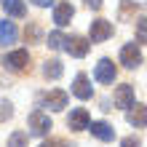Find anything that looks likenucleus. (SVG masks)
I'll list each match as a JSON object with an SVG mask.
<instances>
[{"label": "nucleus", "instance_id": "nucleus-1", "mask_svg": "<svg viewBox=\"0 0 147 147\" xmlns=\"http://www.w3.org/2000/svg\"><path fill=\"white\" fill-rule=\"evenodd\" d=\"M51 128H54V126H51V118L46 115V112L35 110V112L30 115V131L35 134V136H46Z\"/></svg>", "mask_w": 147, "mask_h": 147}, {"label": "nucleus", "instance_id": "nucleus-2", "mask_svg": "<svg viewBox=\"0 0 147 147\" xmlns=\"http://www.w3.org/2000/svg\"><path fill=\"white\" fill-rule=\"evenodd\" d=\"M120 64L128 67V70L139 67V64H142V51H139V46H134V43H126V46L120 48Z\"/></svg>", "mask_w": 147, "mask_h": 147}, {"label": "nucleus", "instance_id": "nucleus-3", "mask_svg": "<svg viewBox=\"0 0 147 147\" xmlns=\"http://www.w3.org/2000/svg\"><path fill=\"white\" fill-rule=\"evenodd\" d=\"M112 35V24L107 19H96L91 22V35H88V43H102Z\"/></svg>", "mask_w": 147, "mask_h": 147}, {"label": "nucleus", "instance_id": "nucleus-4", "mask_svg": "<svg viewBox=\"0 0 147 147\" xmlns=\"http://www.w3.org/2000/svg\"><path fill=\"white\" fill-rule=\"evenodd\" d=\"M88 48H91V43L86 40V38H78V35L64 38V51H67V54H72V56H78V59L88 54Z\"/></svg>", "mask_w": 147, "mask_h": 147}, {"label": "nucleus", "instance_id": "nucleus-5", "mask_svg": "<svg viewBox=\"0 0 147 147\" xmlns=\"http://www.w3.org/2000/svg\"><path fill=\"white\" fill-rule=\"evenodd\" d=\"M27 64H30V54H27L24 48H19V51H11V54L5 56V67H8V70H13V72L27 70Z\"/></svg>", "mask_w": 147, "mask_h": 147}, {"label": "nucleus", "instance_id": "nucleus-6", "mask_svg": "<svg viewBox=\"0 0 147 147\" xmlns=\"http://www.w3.org/2000/svg\"><path fill=\"white\" fill-rule=\"evenodd\" d=\"M115 75H118L115 64H112L110 59H99L96 70H94V78H96L99 83H112V80H115Z\"/></svg>", "mask_w": 147, "mask_h": 147}, {"label": "nucleus", "instance_id": "nucleus-7", "mask_svg": "<svg viewBox=\"0 0 147 147\" xmlns=\"http://www.w3.org/2000/svg\"><path fill=\"white\" fill-rule=\"evenodd\" d=\"M88 123H91V118H88V112H86L83 107H75L70 112V118H67V126H70L72 131H86Z\"/></svg>", "mask_w": 147, "mask_h": 147}, {"label": "nucleus", "instance_id": "nucleus-8", "mask_svg": "<svg viewBox=\"0 0 147 147\" xmlns=\"http://www.w3.org/2000/svg\"><path fill=\"white\" fill-rule=\"evenodd\" d=\"M72 94H75L78 99H91L94 88H91V83H88V75H86V72H78V75H75V83H72Z\"/></svg>", "mask_w": 147, "mask_h": 147}, {"label": "nucleus", "instance_id": "nucleus-9", "mask_svg": "<svg viewBox=\"0 0 147 147\" xmlns=\"http://www.w3.org/2000/svg\"><path fill=\"white\" fill-rule=\"evenodd\" d=\"M126 120H128L134 128H144V126H147V107H144V105H131V107H128Z\"/></svg>", "mask_w": 147, "mask_h": 147}, {"label": "nucleus", "instance_id": "nucleus-10", "mask_svg": "<svg viewBox=\"0 0 147 147\" xmlns=\"http://www.w3.org/2000/svg\"><path fill=\"white\" fill-rule=\"evenodd\" d=\"M115 105L123 107V110H128V107L134 105V86L131 83H123V86L115 88Z\"/></svg>", "mask_w": 147, "mask_h": 147}, {"label": "nucleus", "instance_id": "nucleus-11", "mask_svg": "<svg viewBox=\"0 0 147 147\" xmlns=\"http://www.w3.org/2000/svg\"><path fill=\"white\" fill-rule=\"evenodd\" d=\"M72 16H75V8L70 3H59L54 8V24H56V27H67Z\"/></svg>", "mask_w": 147, "mask_h": 147}, {"label": "nucleus", "instance_id": "nucleus-12", "mask_svg": "<svg viewBox=\"0 0 147 147\" xmlns=\"http://www.w3.org/2000/svg\"><path fill=\"white\" fill-rule=\"evenodd\" d=\"M67 99H70V96H67V94L64 91H48L46 94V96H43V105H46L48 110H64L67 107Z\"/></svg>", "mask_w": 147, "mask_h": 147}, {"label": "nucleus", "instance_id": "nucleus-13", "mask_svg": "<svg viewBox=\"0 0 147 147\" xmlns=\"http://www.w3.org/2000/svg\"><path fill=\"white\" fill-rule=\"evenodd\" d=\"M88 131L96 136V139H102V142H112L115 139V128L107 126V123H102V120L99 123H88Z\"/></svg>", "mask_w": 147, "mask_h": 147}, {"label": "nucleus", "instance_id": "nucleus-14", "mask_svg": "<svg viewBox=\"0 0 147 147\" xmlns=\"http://www.w3.org/2000/svg\"><path fill=\"white\" fill-rule=\"evenodd\" d=\"M19 38V30H16L13 22H0V46H8V43H16Z\"/></svg>", "mask_w": 147, "mask_h": 147}, {"label": "nucleus", "instance_id": "nucleus-15", "mask_svg": "<svg viewBox=\"0 0 147 147\" xmlns=\"http://www.w3.org/2000/svg\"><path fill=\"white\" fill-rule=\"evenodd\" d=\"M3 8L8 16H13V19H22V16H27V5L22 3V0H3Z\"/></svg>", "mask_w": 147, "mask_h": 147}, {"label": "nucleus", "instance_id": "nucleus-16", "mask_svg": "<svg viewBox=\"0 0 147 147\" xmlns=\"http://www.w3.org/2000/svg\"><path fill=\"white\" fill-rule=\"evenodd\" d=\"M43 75L51 78V80L62 78V62H59V59H51V62H46V67H43Z\"/></svg>", "mask_w": 147, "mask_h": 147}, {"label": "nucleus", "instance_id": "nucleus-17", "mask_svg": "<svg viewBox=\"0 0 147 147\" xmlns=\"http://www.w3.org/2000/svg\"><path fill=\"white\" fill-rule=\"evenodd\" d=\"M8 147H27V134H24V131L11 134V139H8Z\"/></svg>", "mask_w": 147, "mask_h": 147}, {"label": "nucleus", "instance_id": "nucleus-18", "mask_svg": "<svg viewBox=\"0 0 147 147\" xmlns=\"http://www.w3.org/2000/svg\"><path fill=\"white\" fill-rule=\"evenodd\" d=\"M48 48H64V35H62V32H51V35H48Z\"/></svg>", "mask_w": 147, "mask_h": 147}, {"label": "nucleus", "instance_id": "nucleus-19", "mask_svg": "<svg viewBox=\"0 0 147 147\" xmlns=\"http://www.w3.org/2000/svg\"><path fill=\"white\" fill-rule=\"evenodd\" d=\"M136 43H147V19L136 22Z\"/></svg>", "mask_w": 147, "mask_h": 147}, {"label": "nucleus", "instance_id": "nucleus-20", "mask_svg": "<svg viewBox=\"0 0 147 147\" xmlns=\"http://www.w3.org/2000/svg\"><path fill=\"white\" fill-rule=\"evenodd\" d=\"M13 115V107H11V102L8 99H0V120H8Z\"/></svg>", "mask_w": 147, "mask_h": 147}, {"label": "nucleus", "instance_id": "nucleus-21", "mask_svg": "<svg viewBox=\"0 0 147 147\" xmlns=\"http://www.w3.org/2000/svg\"><path fill=\"white\" fill-rule=\"evenodd\" d=\"M120 147H139V142H136V139H131V136H126V139L120 142Z\"/></svg>", "mask_w": 147, "mask_h": 147}, {"label": "nucleus", "instance_id": "nucleus-22", "mask_svg": "<svg viewBox=\"0 0 147 147\" xmlns=\"http://www.w3.org/2000/svg\"><path fill=\"white\" fill-rule=\"evenodd\" d=\"M86 5L94 8V11H99V8H102V0H86Z\"/></svg>", "mask_w": 147, "mask_h": 147}, {"label": "nucleus", "instance_id": "nucleus-23", "mask_svg": "<svg viewBox=\"0 0 147 147\" xmlns=\"http://www.w3.org/2000/svg\"><path fill=\"white\" fill-rule=\"evenodd\" d=\"M32 3H35V5H40V8H46V5H51V3H54V0H32Z\"/></svg>", "mask_w": 147, "mask_h": 147}, {"label": "nucleus", "instance_id": "nucleus-24", "mask_svg": "<svg viewBox=\"0 0 147 147\" xmlns=\"http://www.w3.org/2000/svg\"><path fill=\"white\" fill-rule=\"evenodd\" d=\"M40 147H59V142H43Z\"/></svg>", "mask_w": 147, "mask_h": 147}]
</instances>
